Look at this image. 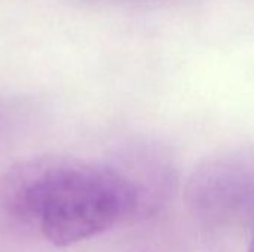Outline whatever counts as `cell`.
<instances>
[{
    "mask_svg": "<svg viewBox=\"0 0 254 252\" xmlns=\"http://www.w3.org/2000/svg\"><path fill=\"white\" fill-rule=\"evenodd\" d=\"M192 212L213 223L254 221V149L205 159L186 184Z\"/></svg>",
    "mask_w": 254,
    "mask_h": 252,
    "instance_id": "obj_2",
    "label": "cell"
},
{
    "mask_svg": "<svg viewBox=\"0 0 254 252\" xmlns=\"http://www.w3.org/2000/svg\"><path fill=\"white\" fill-rule=\"evenodd\" d=\"M247 252H254V229H253V233H252L250 244H249V248H247Z\"/></svg>",
    "mask_w": 254,
    "mask_h": 252,
    "instance_id": "obj_3",
    "label": "cell"
},
{
    "mask_svg": "<svg viewBox=\"0 0 254 252\" xmlns=\"http://www.w3.org/2000/svg\"><path fill=\"white\" fill-rule=\"evenodd\" d=\"M0 209L65 248L141 214L140 193L128 174L73 156L19 160L0 177Z\"/></svg>",
    "mask_w": 254,
    "mask_h": 252,
    "instance_id": "obj_1",
    "label": "cell"
}]
</instances>
